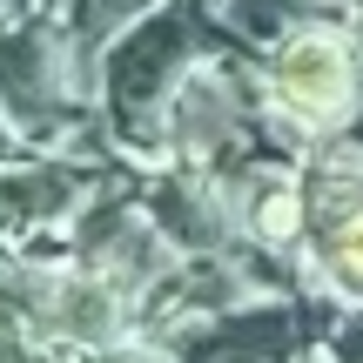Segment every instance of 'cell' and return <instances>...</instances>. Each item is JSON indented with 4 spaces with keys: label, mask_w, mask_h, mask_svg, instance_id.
Here are the masks:
<instances>
[{
    "label": "cell",
    "mask_w": 363,
    "mask_h": 363,
    "mask_svg": "<svg viewBox=\"0 0 363 363\" xmlns=\"http://www.w3.org/2000/svg\"><path fill=\"white\" fill-rule=\"evenodd\" d=\"M222 54H256L222 27L216 0H148L128 27L101 48V121L121 155L162 162V128H169L175 88L202 61Z\"/></svg>",
    "instance_id": "6da1fadb"
},
{
    "label": "cell",
    "mask_w": 363,
    "mask_h": 363,
    "mask_svg": "<svg viewBox=\"0 0 363 363\" xmlns=\"http://www.w3.org/2000/svg\"><path fill=\"white\" fill-rule=\"evenodd\" d=\"M0 108L27 148H81L108 135L101 54L81 48L61 13H0Z\"/></svg>",
    "instance_id": "7a4b0ae2"
},
{
    "label": "cell",
    "mask_w": 363,
    "mask_h": 363,
    "mask_svg": "<svg viewBox=\"0 0 363 363\" xmlns=\"http://www.w3.org/2000/svg\"><path fill=\"white\" fill-rule=\"evenodd\" d=\"M256 74L289 135H303L310 148L337 142L363 121V21L330 13V21L276 40L269 54H256Z\"/></svg>",
    "instance_id": "3957f363"
},
{
    "label": "cell",
    "mask_w": 363,
    "mask_h": 363,
    "mask_svg": "<svg viewBox=\"0 0 363 363\" xmlns=\"http://www.w3.org/2000/svg\"><path fill=\"white\" fill-rule=\"evenodd\" d=\"M350 303L337 289H289V296H249L235 310L195 316V323L162 330L155 343H169L182 363H303L330 343L337 316Z\"/></svg>",
    "instance_id": "277c9868"
},
{
    "label": "cell",
    "mask_w": 363,
    "mask_h": 363,
    "mask_svg": "<svg viewBox=\"0 0 363 363\" xmlns=\"http://www.w3.org/2000/svg\"><path fill=\"white\" fill-rule=\"evenodd\" d=\"M142 182H148V162H121L115 175L101 182V189L81 202V216L61 229V242H67V256L74 262H88L94 276H108V283L121 289V296L142 310L148 296H155L162 283L175 276V262H182V249L162 235V222L148 216V202H142Z\"/></svg>",
    "instance_id": "5b68a950"
},
{
    "label": "cell",
    "mask_w": 363,
    "mask_h": 363,
    "mask_svg": "<svg viewBox=\"0 0 363 363\" xmlns=\"http://www.w3.org/2000/svg\"><path fill=\"white\" fill-rule=\"evenodd\" d=\"M121 148H27V155L0 162V242H27V235L67 229L94 189L121 169Z\"/></svg>",
    "instance_id": "8992f818"
},
{
    "label": "cell",
    "mask_w": 363,
    "mask_h": 363,
    "mask_svg": "<svg viewBox=\"0 0 363 363\" xmlns=\"http://www.w3.org/2000/svg\"><path fill=\"white\" fill-rule=\"evenodd\" d=\"M142 202H148V216L162 222V235H169L182 256H235L242 262L256 249L235 189L216 182L208 169H195V162H148Z\"/></svg>",
    "instance_id": "52a82bcc"
},
{
    "label": "cell",
    "mask_w": 363,
    "mask_h": 363,
    "mask_svg": "<svg viewBox=\"0 0 363 363\" xmlns=\"http://www.w3.org/2000/svg\"><path fill=\"white\" fill-rule=\"evenodd\" d=\"M216 13H222V27H229L242 48L269 54L276 40L303 34V27L330 21V13H350V7H343V0H216Z\"/></svg>",
    "instance_id": "ba28073f"
},
{
    "label": "cell",
    "mask_w": 363,
    "mask_h": 363,
    "mask_svg": "<svg viewBox=\"0 0 363 363\" xmlns=\"http://www.w3.org/2000/svg\"><path fill=\"white\" fill-rule=\"evenodd\" d=\"M67 363H182L169 343H155V337H142V330H135V337H121V343H101V350H74Z\"/></svg>",
    "instance_id": "9c48e42d"
},
{
    "label": "cell",
    "mask_w": 363,
    "mask_h": 363,
    "mask_svg": "<svg viewBox=\"0 0 363 363\" xmlns=\"http://www.w3.org/2000/svg\"><path fill=\"white\" fill-rule=\"evenodd\" d=\"M323 357H330V363H363V303H350V310L337 316V330H330Z\"/></svg>",
    "instance_id": "30bf717a"
},
{
    "label": "cell",
    "mask_w": 363,
    "mask_h": 363,
    "mask_svg": "<svg viewBox=\"0 0 363 363\" xmlns=\"http://www.w3.org/2000/svg\"><path fill=\"white\" fill-rule=\"evenodd\" d=\"M13 155H27V142H21V128L7 121V108H0V162H13Z\"/></svg>",
    "instance_id": "8fae6325"
},
{
    "label": "cell",
    "mask_w": 363,
    "mask_h": 363,
    "mask_svg": "<svg viewBox=\"0 0 363 363\" xmlns=\"http://www.w3.org/2000/svg\"><path fill=\"white\" fill-rule=\"evenodd\" d=\"M27 7H40V13H67L74 0H27Z\"/></svg>",
    "instance_id": "7c38bea8"
},
{
    "label": "cell",
    "mask_w": 363,
    "mask_h": 363,
    "mask_svg": "<svg viewBox=\"0 0 363 363\" xmlns=\"http://www.w3.org/2000/svg\"><path fill=\"white\" fill-rule=\"evenodd\" d=\"M0 13H27V0H0Z\"/></svg>",
    "instance_id": "4fadbf2b"
},
{
    "label": "cell",
    "mask_w": 363,
    "mask_h": 363,
    "mask_svg": "<svg viewBox=\"0 0 363 363\" xmlns=\"http://www.w3.org/2000/svg\"><path fill=\"white\" fill-rule=\"evenodd\" d=\"M343 7H350V13H357V21H363V0H343Z\"/></svg>",
    "instance_id": "5bb4252c"
},
{
    "label": "cell",
    "mask_w": 363,
    "mask_h": 363,
    "mask_svg": "<svg viewBox=\"0 0 363 363\" xmlns=\"http://www.w3.org/2000/svg\"><path fill=\"white\" fill-rule=\"evenodd\" d=\"M303 363H330V357H323V350H316V357H303Z\"/></svg>",
    "instance_id": "9a60e30c"
}]
</instances>
